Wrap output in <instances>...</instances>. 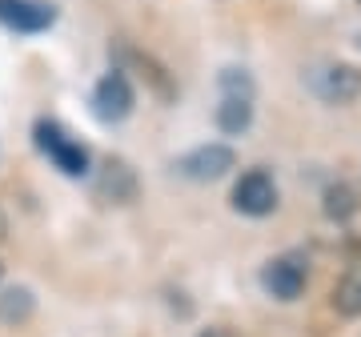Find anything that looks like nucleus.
Instances as JSON below:
<instances>
[{"instance_id": "nucleus-1", "label": "nucleus", "mask_w": 361, "mask_h": 337, "mask_svg": "<svg viewBox=\"0 0 361 337\" xmlns=\"http://www.w3.org/2000/svg\"><path fill=\"white\" fill-rule=\"evenodd\" d=\"M32 133H37V149L49 157L65 177H85V173H89V149L80 141H73L56 121H37Z\"/></svg>"}, {"instance_id": "nucleus-2", "label": "nucleus", "mask_w": 361, "mask_h": 337, "mask_svg": "<svg viewBox=\"0 0 361 337\" xmlns=\"http://www.w3.org/2000/svg\"><path fill=\"white\" fill-rule=\"evenodd\" d=\"M133 104H137V92H133L125 68H113V73H104L97 80V89H92V117L101 125H121L133 113Z\"/></svg>"}, {"instance_id": "nucleus-3", "label": "nucleus", "mask_w": 361, "mask_h": 337, "mask_svg": "<svg viewBox=\"0 0 361 337\" xmlns=\"http://www.w3.org/2000/svg\"><path fill=\"white\" fill-rule=\"evenodd\" d=\"M310 89L325 104H353L361 97V68L345 65V61H329L310 73Z\"/></svg>"}, {"instance_id": "nucleus-4", "label": "nucleus", "mask_w": 361, "mask_h": 337, "mask_svg": "<svg viewBox=\"0 0 361 337\" xmlns=\"http://www.w3.org/2000/svg\"><path fill=\"white\" fill-rule=\"evenodd\" d=\"M281 193H277V181H273L265 168H249L241 181L233 185V209L245 213V217H269L277 209Z\"/></svg>"}, {"instance_id": "nucleus-5", "label": "nucleus", "mask_w": 361, "mask_h": 337, "mask_svg": "<svg viewBox=\"0 0 361 337\" xmlns=\"http://www.w3.org/2000/svg\"><path fill=\"white\" fill-rule=\"evenodd\" d=\"M233 165H237V153H233L229 145H201V149L180 157L177 173L189 177V181H221Z\"/></svg>"}, {"instance_id": "nucleus-6", "label": "nucleus", "mask_w": 361, "mask_h": 337, "mask_svg": "<svg viewBox=\"0 0 361 337\" xmlns=\"http://www.w3.org/2000/svg\"><path fill=\"white\" fill-rule=\"evenodd\" d=\"M0 25L25 32V37H37L56 25V8L49 0H0Z\"/></svg>"}, {"instance_id": "nucleus-7", "label": "nucleus", "mask_w": 361, "mask_h": 337, "mask_svg": "<svg viewBox=\"0 0 361 337\" xmlns=\"http://www.w3.org/2000/svg\"><path fill=\"white\" fill-rule=\"evenodd\" d=\"M305 277H310V273H305V265L297 257H277L261 269V289L277 301H297L301 289H305Z\"/></svg>"}, {"instance_id": "nucleus-8", "label": "nucleus", "mask_w": 361, "mask_h": 337, "mask_svg": "<svg viewBox=\"0 0 361 337\" xmlns=\"http://www.w3.org/2000/svg\"><path fill=\"white\" fill-rule=\"evenodd\" d=\"M141 193V181H137V173H133L125 161H104V168L97 173V197L101 201H113V205H129L137 201Z\"/></svg>"}, {"instance_id": "nucleus-9", "label": "nucleus", "mask_w": 361, "mask_h": 337, "mask_svg": "<svg viewBox=\"0 0 361 337\" xmlns=\"http://www.w3.org/2000/svg\"><path fill=\"white\" fill-rule=\"evenodd\" d=\"M249 121H253V97H221L217 104L221 133H245Z\"/></svg>"}, {"instance_id": "nucleus-10", "label": "nucleus", "mask_w": 361, "mask_h": 337, "mask_svg": "<svg viewBox=\"0 0 361 337\" xmlns=\"http://www.w3.org/2000/svg\"><path fill=\"white\" fill-rule=\"evenodd\" d=\"M32 310H37V301L25 286H13L0 293V321L4 325H25L32 317Z\"/></svg>"}, {"instance_id": "nucleus-11", "label": "nucleus", "mask_w": 361, "mask_h": 337, "mask_svg": "<svg viewBox=\"0 0 361 337\" xmlns=\"http://www.w3.org/2000/svg\"><path fill=\"white\" fill-rule=\"evenodd\" d=\"M325 213L334 221H345L357 213V197H353V189L349 185H334V189H325Z\"/></svg>"}, {"instance_id": "nucleus-12", "label": "nucleus", "mask_w": 361, "mask_h": 337, "mask_svg": "<svg viewBox=\"0 0 361 337\" xmlns=\"http://www.w3.org/2000/svg\"><path fill=\"white\" fill-rule=\"evenodd\" d=\"M334 310L341 317H357L361 313V277H345L334 293Z\"/></svg>"}, {"instance_id": "nucleus-13", "label": "nucleus", "mask_w": 361, "mask_h": 337, "mask_svg": "<svg viewBox=\"0 0 361 337\" xmlns=\"http://www.w3.org/2000/svg\"><path fill=\"white\" fill-rule=\"evenodd\" d=\"M197 337H237L233 329H225V325H209V329H201Z\"/></svg>"}, {"instance_id": "nucleus-14", "label": "nucleus", "mask_w": 361, "mask_h": 337, "mask_svg": "<svg viewBox=\"0 0 361 337\" xmlns=\"http://www.w3.org/2000/svg\"><path fill=\"white\" fill-rule=\"evenodd\" d=\"M4 233H8V225H4V213H0V241H4Z\"/></svg>"}, {"instance_id": "nucleus-15", "label": "nucleus", "mask_w": 361, "mask_h": 337, "mask_svg": "<svg viewBox=\"0 0 361 337\" xmlns=\"http://www.w3.org/2000/svg\"><path fill=\"white\" fill-rule=\"evenodd\" d=\"M357 4H361V0H357Z\"/></svg>"}]
</instances>
